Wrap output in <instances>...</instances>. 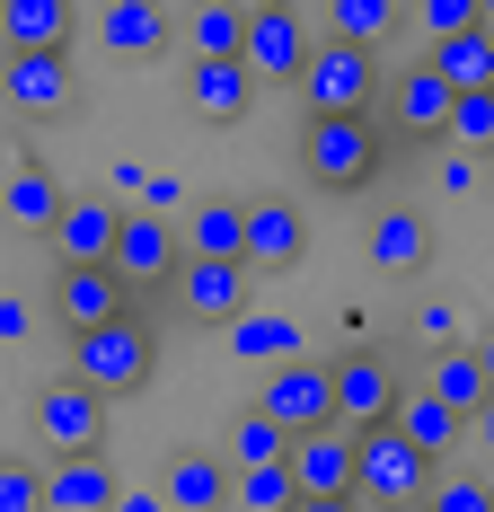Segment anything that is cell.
<instances>
[{
    "mask_svg": "<svg viewBox=\"0 0 494 512\" xmlns=\"http://www.w3.org/2000/svg\"><path fill=\"white\" fill-rule=\"evenodd\" d=\"M380 159H389V142H380L371 115H309L300 124V177L318 195H371Z\"/></svg>",
    "mask_w": 494,
    "mask_h": 512,
    "instance_id": "6da1fadb",
    "label": "cell"
},
{
    "mask_svg": "<svg viewBox=\"0 0 494 512\" xmlns=\"http://www.w3.org/2000/svg\"><path fill=\"white\" fill-rule=\"evenodd\" d=\"M433 468L397 424H362L353 433V495H362V512H424V486H433Z\"/></svg>",
    "mask_w": 494,
    "mask_h": 512,
    "instance_id": "7a4b0ae2",
    "label": "cell"
},
{
    "mask_svg": "<svg viewBox=\"0 0 494 512\" xmlns=\"http://www.w3.org/2000/svg\"><path fill=\"white\" fill-rule=\"evenodd\" d=\"M150 371H159V336H150L133 309H124V318H106V327H80V336H71V380H80V389H98V398H133Z\"/></svg>",
    "mask_w": 494,
    "mask_h": 512,
    "instance_id": "3957f363",
    "label": "cell"
},
{
    "mask_svg": "<svg viewBox=\"0 0 494 512\" xmlns=\"http://www.w3.org/2000/svg\"><path fill=\"white\" fill-rule=\"evenodd\" d=\"M292 89H300L309 115H371L380 89H389V71H380V53H371V45H336V36H318V53H309V71H300Z\"/></svg>",
    "mask_w": 494,
    "mask_h": 512,
    "instance_id": "277c9868",
    "label": "cell"
},
{
    "mask_svg": "<svg viewBox=\"0 0 494 512\" xmlns=\"http://www.w3.org/2000/svg\"><path fill=\"white\" fill-rule=\"evenodd\" d=\"M71 98H80V62H71V45H27V53H0V106L9 115H71Z\"/></svg>",
    "mask_w": 494,
    "mask_h": 512,
    "instance_id": "5b68a950",
    "label": "cell"
},
{
    "mask_svg": "<svg viewBox=\"0 0 494 512\" xmlns=\"http://www.w3.org/2000/svg\"><path fill=\"white\" fill-rule=\"evenodd\" d=\"M309 53H318V27H309V9L283 0V9H247V71H256V89H292L300 71H309Z\"/></svg>",
    "mask_w": 494,
    "mask_h": 512,
    "instance_id": "8992f818",
    "label": "cell"
},
{
    "mask_svg": "<svg viewBox=\"0 0 494 512\" xmlns=\"http://www.w3.org/2000/svg\"><path fill=\"white\" fill-rule=\"evenodd\" d=\"M327 380H336V424H389L397 415V362L380 345H345V354L327 362Z\"/></svg>",
    "mask_w": 494,
    "mask_h": 512,
    "instance_id": "52a82bcc",
    "label": "cell"
},
{
    "mask_svg": "<svg viewBox=\"0 0 494 512\" xmlns=\"http://www.w3.org/2000/svg\"><path fill=\"white\" fill-rule=\"evenodd\" d=\"M256 407L274 415L283 433H318V424H336V380H327V362L292 354V362H274V371H265Z\"/></svg>",
    "mask_w": 494,
    "mask_h": 512,
    "instance_id": "ba28073f",
    "label": "cell"
},
{
    "mask_svg": "<svg viewBox=\"0 0 494 512\" xmlns=\"http://www.w3.org/2000/svg\"><path fill=\"white\" fill-rule=\"evenodd\" d=\"M247 274H256V265H239V256H186V265L168 274V292H177L186 318L230 327V318H247Z\"/></svg>",
    "mask_w": 494,
    "mask_h": 512,
    "instance_id": "9c48e42d",
    "label": "cell"
},
{
    "mask_svg": "<svg viewBox=\"0 0 494 512\" xmlns=\"http://www.w3.org/2000/svg\"><path fill=\"white\" fill-rule=\"evenodd\" d=\"M36 442H45L53 460H71V451H106V398H98V389H80V380L36 389Z\"/></svg>",
    "mask_w": 494,
    "mask_h": 512,
    "instance_id": "30bf717a",
    "label": "cell"
},
{
    "mask_svg": "<svg viewBox=\"0 0 494 512\" xmlns=\"http://www.w3.org/2000/svg\"><path fill=\"white\" fill-rule=\"evenodd\" d=\"M124 283H168L177 265H186V239H177V221L168 212H150V204H133L124 221H115V256H106Z\"/></svg>",
    "mask_w": 494,
    "mask_h": 512,
    "instance_id": "8fae6325",
    "label": "cell"
},
{
    "mask_svg": "<svg viewBox=\"0 0 494 512\" xmlns=\"http://www.w3.org/2000/svg\"><path fill=\"white\" fill-rule=\"evenodd\" d=\"M450 89L433 62H406V71H389V115H397V133L406 142H450Z\"/></svg>",
    "mask_w": 494,
    "mask_h": 512,
    "instance_id": "7c38bea8",
    "label": "cell"
},
{
    "mask_svg": "<svg viewBox=\"0 0 494 512\" xmlns=\"http://www.w3.org/2000/svg\"><path fill=\"white\" fill-rule=\"evenodd\" d=\"M300 256H309V212H300L292 195H256V204H247V265H256V274H283Z\"/></svg>",
    "mask_w": 494,
    "mask_h": 512,
    "instance_id": "4fadbf2b",
    "label": "cell"
},
{
    "mask_svg": "<svg viewBox=\"0 0 494 512\" xmlns=\"http://www.w3.org/2000/svg\"><path fill=\"white\" fill-rule=\"evenodd\" d=\"M186 106H195L203 124H239L247 106H256V71H247L239 53H195L186 62Z\"/></svg>",
    "mask_w": 494,
    "mask_h": 512,
    "instance_id": "5bb4252c",
    "label": "cell"
},
{
    "mask_svg": "<svg viewBox=\"0 0 494 512\" xmlns=\"http://www.w3.org/2000/svg\"><path fill=\"white\" fill-rule=\"evenodd\" d=\"M300 495H353V424H318V433H292L283 451Z\"/></svg>",
    "mask_w": 494,
    "mask_h": 512,
    "instance_id": "9a60e30c",
    "label": "cell"
},
{
    "mask_svg": "<svg viewBox=\"0 0 494 512\" xmlns=\"http://www.w3.org/2000/svg\"><path fill=\"white\" fill-rule=\"evenodd\" d=\"M124 292H133V283H124L115 265H62V274H53V318H62L71 336H80V327H106V318H124Z\"/></svg>",
    "mask_w": 494,
    "mask_h": 512,
    "instance_id": "2e32d148",
    "label": "cell"
},
{
    "mask_svg": "<svg viewBox=\"0 0 494 512\" xmlns=\"http://www.w3.org/2000/svg\"><path fill=\"white\" fill-rule=\"evenodd\" d=\"M115 221H124V212L106 204V195H71L45 239H53V256H62V265H106V256H115Z\"/></svg>",
    "mask_w": 494,
    "mask_h": 512,
    "instance_id": "e0dca14e",
    "label": "cell"
},
{
    "mask_svg": "<svg viewBox=\"0 0 494 512\" xmlns=\"http://www.w3.org/2000/svg\"><path fill=\"white\" fill-rule=\"evenodd\" d=\"M159 495L177 512H230V495H239V468L212 460V451H177L168 460V477H159Z\"/></svg>",
    "mask_w": 494,
    "mask_h": 512,
    "instance_id": "ac0fdd59",
    "label": "cell"
},
{
    "mask_svg": "<svg viewBox=\"0 0 494 512\" xmlns=\"http://www.w3.org/2000/svg\"><path fill=\"white\" fill-rule=\"evenodd\" d=\"M389 424L424 451V460H450V451L468 442V415L450 407V398H433V389H397V415H389Z\"/></svg>",
    "mask_w": 494,
    "mask_h": 512,
    "instance_id": "d6986e66",
    "label": "cell"
},
{
    "mask_svg": "<svg viewBox=\"0 0 494 512\" xmlns=\"http://www.w3.org/2000/svg\"><path fill=\"white\" fill-rule=\"evenodd\" d=\"M45 512H115V468L106 451H71L45 468Z\"/></svg>",
    "mask_w": 494,
    "mask_h": 512,
    "instance_id": "ffe728a7",
    "label": "cell"
},
{
    "mask_svg": "<svg viewBox=\"0 0 494 512\" xmlns=\"http://www.w3.org/2000/svg\"><path fill=\"white\" fill-rule=\"evenodd\" d=\"M362 248H371L380 274H424V256H433V221H424L415 204H389V212H371V239H362Z\"/></svg>",
    "mask_w": 494,
    "mask_h": 512,
    "instance_id": "44dd1931",
    "label": "cell"
},
{
    "mask_svg": "<svg viewBox=\"0 0 494 512\" xmlns=\"http://www.w3.org/2000/svg\"><path fill=\"white\" fill-rule=\"evenodd\" d=\"M168 36H177V27H168L159 0H106V53H115V62H159Z\"/></svg>",
    "mask_w": 494,
    "mask_h": 512,
    "instance_id": "7402d4cb",
    "label": "cell"
},
{
    "mask_svg": "<svg viewBox=\"0 0 494 512\" xmlns=\"http://www.w3.org/2000/svg\"><path fill=\"white\" fill-rule=\"evenodd\" d=\"M80 9L71 0H0V53H27V45H71Z\"/></svg>",
    "mask_w": 494,
    "mask_h": 512,
    "instance_id": "603a6c76",
    "label": "cell"
},
{
    "mask_svg": "<svg viewBox=\"0 0 494 512\" xmlns=\"http://www.w3.org/2000/svg\"><path fill=\"white\" fill-rule=\"evenodd\" d=\"M186 256H239L247 265V204H230V195H203V204H186Z\"/></svg>",
    "mask_w": 494,
    "mask_h": 512,
    "instance_id": "cb8c5ba5",
    "label": "cell"
},
{
    "mask_svg": "<svg viewBox=\"0 0 494 512\" xmlns=\"http://www.w3.org/2000/svg\"><path fill=\"white\" fill-rule=\"evenodd\" d=\"M62 204H71V186L53 177L45 159H27V168H18V177L0 186V212H9L18 230H53V221H62Z\"/></svg>",
    "mask_w": 494,
    "mask_h": 512,
    "instance_id": "d4e9b609",
    "label": "cell"
},
{
    "mask_svg": "<svg viewBox=\"0 0 494 512\" xmlns=\"http://www.w3.org/2000/svg\"><path fill=\"white\" fill-rule=\"evenodd\" d=\"M424 62L442 71L450 89H494V27H459L442 45H424Z\"/></svg>",
    "mask_w": 494,
    "mask_h": 512,
    "instance_id": "484cf974",
    "label": "cell"
},
{
    "mask_svg": "<svg viewBox=\"0 0 494 512\" xmlns=\"http://www.w3.org/2000/svg\"><path fill=\"white\" fill-rule=\"evenodd\" d=\"M230 354H239L247 371H274V362L300 354V327L274 318V309H247V318H230Z\"/></svg>",
    "mask_w": 494,
    "mask_h": 512,
    "instance_id": "4316f807",
    "label": "cell"
},
{
    "mask_svg": "<svg viewBox=\"0 0 494 512\" xmlns=\"http://www.w3.org/2000/svg\"><path fill=\"white\" fill-rule=\"evenodd\" d=\"M424 389H433V398H450L459 415H477V407L494 398V389H486V362H477V345H433V371H424Z\"/></svg>",
    "mask_w": 494,
    "mask_h": 512,
    "instance_id": "83f0119b",
    "label": "cell"
},
{
    "mask_svg": "<svg viewBox=\"0 0 494 512\" xmlns=\"http://www.w3.org/2000/svg\"><path fill=\"white\" fill-rule=\"evenodd\" d=\"M397 27H406V0H327V36L336 45H389Z\"/></svg>",
    "mask_w": 494,
    "mask_h": 512,
    "instance_id": "f1b7e54d",
    "label": "cell"
},
{
    "mask_svg": "<svg viewBox=\"0 0 494 512\" xmlns=\"http://www.w3.org/2000/svg\"><path fill=\"white\" fill-rule=\"evenodd\" d=\"M283 451H292V433H283L265 407H239V415H230V451H221L230 468H274Z\"/></svg>",
    "mask_w": 494,
    "mask_h": 512,
    "instance_id": "f546056e",
    "label": "cell"
},
{
    "mask_svg": "<svg viewBox=\"0 0 494 512\" xmlns=\"http://www.w3.org/2000/svg\"><path fill=\"white\" fill-rule=\"evenodd\" d=\"M186 45L195 53H247V9L239 0H195L186 9Z\"/></svg>",
    "mask_w": 494,
    "mask_h": 512,
    "instance_id": "4dcf8cb0",
    "label": "cell"
},
{
    "mask_svg": "<svg viewBox=\"0 0 494 512\" xmlns=\"http://www.w3.org/2000/svg\"><path fill=\"white\" fill-rule=\"evenodd\" d=\"M424 512H494V477H477V468H433Z\"/></svg>",
    "mask_w": 494,
    "mask_h": 512,
    "instance_id": "1f68e13d",
    "label": "cell"
},
{
    "mask_svg": "<svg viewBox=\"0 0 494 512\" xmlns=\"http://www.w3.org/2000/svg\"><path fill=\"white\" fill-rule=\"evenodd\" d=\"M450 151H494V89H459L450 98Z\"/></svg>",
    "mask_w": 494,
    "mask_h": 512,
    "instance_id": "d6a6232c",
    "label": "cell"
},
{
    "mask_svg": "<svg viewBox=\"0 0 494 512\" xmlns=\"http://www.w3.org/2000/svg\"><path fill=\"white\" fill-rule=\"evenodd\" d=\"M239 512H292L300 504V486H292V468L274 460V468H239V495H230Z\"/></svg>",
    "mask_w": 494,
    "mask_h": 512,
    "instance_id": "836d02e7",
    "label": "cell"
},
{
    "mask_svg": "<svg viewBox=\"0 0 494 512\" xmlns=\"http://www.w3.org/2000/svg\"><path fill=\"white\" fill-rule=\"evenodd\" d=\"M406 27H415L424 45H442L459 27H477V0H406Z\"/></svg>",
    "mask_w": 494,
    "mask_h": 512,
    "instance_id": "e575fe53",
    "label": "cell"
},
{
    "mask_svg": "<svg viewBox=\"0 0 494 512\" xmlns=\"http://www.w3.org/2000/svg\"><path fill=\"white\" fill-rule=\"evenodd\" d=\"M0 512H45V468L36 460H0Z\"/></svg>",
    "mask_w": 494,
    "mask_h": 512,
    "instance_id": "d590c367",
    "label": "cell"
},
{
    "mask_svg": "<svg viewBox=\"0 0 494 512\" xmlns=\"http://www.w3.org/2000/svg\"><path fill=\"white\" fill-rule=\"evenodd\" d=\"M468 186H486V159L477 151H442V195H468Z\"/></svg>",
    "mask_w": 494,
    "mask_h": 512,
    "instance_id": "8d00e7d4",
    "label": "cell"
},
{
    "mask_svg": "<svg viewBox=\"0 0 494 512\" xmlns=\"http://www.w3.org/2000/svg\"><path fill=\"white\" fill-rule=\"evenodd\" d=\"M415 327H424V345H459V309H450V301H424V309H415Z\"/></svg>",
    "mask_w": 494,
    "mask_h": 512,
    "instance_id": "74e56055",
    "label": "cell"
},
{
    "mask_svg": "<svg viewBox=\"0 0 494 512\" xmlns=\"http://www.w3.org/2000/svg\"><path fill=\"white\" fill-rule=\"evenodd\" d=\"M18 336H36V301L0 292V345H18Z\"/></svg>",
    "mask_w": 494,
    "mask_h": 512,
    "instance_id": "f35d334b",
    "label": "cell"
},
{
    "mask_svg": "<svg viewBox=\"0 0 494 512\" xmlns=\"http://www.w3.org/2000/svg\"><path fill=\"white\" fill-rule=\"evenodd\" d=\"M468 442H477V460H494V398L468 415Z\"/></svg>",
    "mask_w": 494,
    "mask_h": 512,
    "instance_id": "ab89813d",
    "label": "cell"
},
{
    "mask_svg": "<svg viewBox=\"0 0 494 512\" xmlns=\"http://www.w3.org/2000/svg\"><path fill=\"white\" fill-rule=\"evenodd\" d=\"M292 512H362V495H300Z\"/></svg>",
    "mask_w": 494,
    "mask_h": 512,
    "instance_id": "60d3db41",
    "label": "cell"
},
{
    "mask_svg": "<svg viewBox=\"0 0 494 512\" xmlns=\"http://www.w3.org/2000/svg\"><path fill=\"white\" fill-rule=\"evenodd\" d=\"M115 512H177L168 495H115Z\"/></svg>",
    "mask_w": 494,
    "mask_h": 512,
    "instance_id": "b9f144b4",
    "label": "cell"
},
{
    "mask_svg": "<svg viewBox=\"0 0 494 512\" xmlns=\"http://www.w3.org/2000/svg\"><path fill=\"white\" fill-rule=\"evenodd\" d=\"M477 362H486V389H494V318L477 327Z\"/></svg>",
    "mask_w": 494,
    "mask_h": 512,
    "instance_id": "7bdbcfd3",
    "label": "cell"
},
{
    "mask_svg": "<svg viewBox=\"0 0 494 512\" xmlns=\"http://www.w3.org/2000/svg\"><path fill=\"white\" fill-rule=\"evenodd\" d=\"M477 27H494V0H477Z\"/></svg>",
    "mask_w": 494,
    "mask_h": 512,
    "instance_id": "ee69618b",
    "label": "cell"
},
{
    "mask_svg": "<svg viewBox=\"0 0 494 512\" xmlns=\"http://www.w3.org/2000/svg\"><path fill=\"white\" fill-rule=\"evenodd\" d=\"M239 9H283V0H239Z\"/></svg>",
    "mask_w": 494,
    "mask_h": 512,
    "instance_id": "f6af8a7d",
    "label": "cell"
},
{
    "mask_svg": "<svg viewBox=\"0 0 494 512\" xmlns=\"http://www.w3.org/2000/svg\"><path fill=\"white\" fill-rule=\"evenodd\" d=\"M486 195H494V151H486Z\"/></svg>",
    "mask_w": 494,
    "mask_h": 512,
    "instance_id": "bcb514c9",
    "label": "cell"
}]
</instances>
